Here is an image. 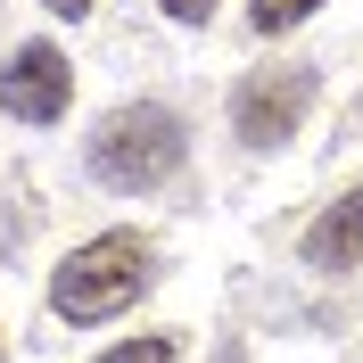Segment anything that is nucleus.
Instances as JSON below:
<instances>
[{"mask_svg": "<svg viewBox=\"0 0 363 363\" xmlns=\"http://www.w3.org/2000/svg\"><path fill=\"white\" fill-rule=\"evenodd\" d=\"M140 289H149V240L140 231H108V240H83L50 272V314L58 322H108Z\"/></svg>", "mask_w": 363, "mask_h": 363, "instance_id": "1", "label": "nucleus"}, {"mask_svg": "<svg viewBox=\"0 0 363 363\" xmlns=\"http://www.w3.org/2000/svg\"><path fill=\"white\" fill-rule=\"evenodd\" d=\"M182 157H190V133L157 99H133V108H116L91 133V174L108 182V190H157V182L182 174Z\"/></svg>", "mask_w": 363, "mask_h": 363, "instance_id": "2", "label": "nucleus"}, {"mask_svg": "<svg viewBox=\"0 0 363 363\" xmlns=\"http://www.w3.org/2000/svg\"><path fill=\"white\" fill-rule=\"evenodd\" d=\"M314 108V67H256L248 83L231 91V133L248 149H281Z\"/></svg>", "mask_w": 363, "mask_h": 363, "instance_id": "3", "label": "nucleus"}, {"mask_svg": "<svg viewBox=\"0 0 363 363\" xmlns=\"http://www.w3.org/2000/svg\"><path fill=\"white\" fill-rule=\"evenodd\" d=\"M74 99V67L58 42H25L0 58V108L17 116V124H58Z\"/></svg>", "mask_w": 363, "mask_h": 363, "instance_id": "4", "label": "nucleus"}, {"mask_svg": "<svg viewBox=\"0 0 363 363\" xmlns=\"http://www.w3.org/2000/svg\"><path fill=\"white\" fill-rule=\"evenodd\" d=\"M306 264H314V272L363 264V190H347V199H330L314 215V231H306Z\"/></svg>", "mask_w": 363, "mask_h": 363, "instance_id": "5", "label": "nucleus"}, {"mask_svg": "<svg viewBox=\"0 0 363 363\" xmlns=\"http://www.w3.org/2000/svg\"><path fill=\"white\" fill-rule=\"evenodd\" d=\"M322 0H248V25L256 33H289V25H306Z\"/></svg>", "mask_w": 363, "mask_h": 363, "instance_id": "6", "label": "nucleus"}, {"mask_svg": "<svg viewBox=\"0 0 363 363\" xmlns=\"http://www.w3.org/2000/svg\"><path fill=\"white\" fill-rule=\"evenodd\" d=\"M99 363H174V339H124V347H108Z\"/></svg>", "mask_w": 363, "mask_h": 363, "instance_id": "7", "label": "nucleus"}, {"mask_svg": "<svg viewBox=\"0 0 363 363\" xmlns=\"http://www.w3.org/2000/svg\"><path fill=\"white\" fill-rule=\"evenodd\" d=\"M157 9H165L174 25H206V17H215V0H157Z\"/></svg>", "mask_w": 363, "mask_h": 363, "instance_id": "8", "label": "nucleus"}, {"mask_svg": "<svg viewBox=\"0 0 363 363\" xmlns=\"http://www.w3.org/2000/svg\"><path fill=\"white\" fill-rule=\"evenodd\" d=\"M50 9H58V17H91V0H50Z\"/></svg>", "mask_w": 363, "mask_h": 363, "instance_id": "9", "label": "nucleus"}, {"mask_svg": "<svg viewBox=\"0 0 363 363\" xmlns=\"http://www.w3.org/2000/svg\"><path fill=\"white\" fill-rule=\"evenodd\" d=\"M355 124H363V99H355Z\"/></svg>", "mask_w": 363, "mask_h": 363, "instance_id": "10", "label": "nucleus"}]
</instances>
